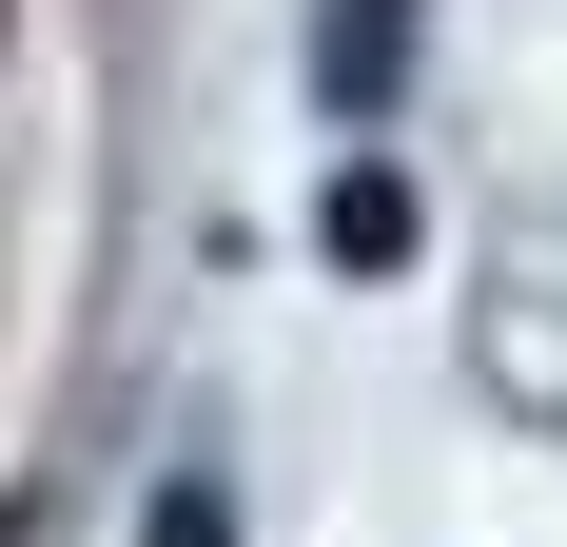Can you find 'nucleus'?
Wrapping results in <instances>:
<instances>
[{
	"instance_id": "obj_2",
	"label": "nucleus",
	"mask_w": 567,
	"mask_h": 547,
	"mask_svg": "<svg viewBox=\"0 0 567 547\" xmlns=\"http://www.w3.org/2000/svg\"><path fill=\"white\" fill-rule=\"evenodd\" d=\"M392 59H411V0H333V20H313V79H333V117H372V99H392Z\"/></svg>"
},
{
	"instance_id": "obj_1",
	"label": "nucleus",
	"mask_w": 567,
	"mask_h": 547,
	"mask_svg": "<svg viewBox=\"0 0 567 547\" xmlns=\"http://www.w3.org/2000/svg\"><path fill=\"white\" fill-rule=\"evenodd\" d=\"M411 235H431V216H411V176H392V157H333L313 255H333V274H411Z\"/></svg>"
},
{
	"instance_id": "obj_3",
	"label": "nucleus",
	"mask_w": 567,
	"mask_h": 547,
	"mask_svg": "<svg viewBox=\"0 0 567 547\" xmlns=\"http://www.w3.org/2000/svg\"><path fill=\"white\" fill-rule=\"evenodd\" d=\"M137 547H235V489H216V469H176V489L137 508Z\"/></svg>"
}]
</instances>
